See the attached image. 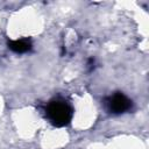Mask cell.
I'll list each match as a JSON object with an SVG mask.
<instances>
[{
	"label": "cell",
	"instance_id": "cell-1",
	"mask_svg": "<svg viewBox=\"0 0 149 149\" xmlns=\"http://www.w3.org/2000/svg\"><path fill=\"white\" fill-rule=\"evenodd\" d=\"M73 115L72 107L63 99H52L45 107V116L49 122L56 127L68 126Z\"/></svg>",
	"mask_w": 149,
	"mask_h": 149
},
{
	"label": "cell",
	"instance_id": "cell-2",
	"mask_svg": "<svg viewBox=\"0 0 149 149\" xmlns=\"http://www.w3.org/2000/svg\"><path fill=\"white\" fill-rule=\"evenodd\" d=\"M102 105L107 113L113 115H120L132 109L133 101L122 92H115L106 97Z\"/></svg>",
	"mask_w": 149,
	"mask_h": 149
},
{
	"label": "cell",
	"instance_id": "cell-3",
	"mask_svg": "<svg viewBox=\"0 0 149 149\" xmlns=\"http://www.w3.org/2000/svg\"><path fill=\"white\" fill-rule=\"evenodd\" d=\"M8 48L16 54H23L31 49V42L28 38H21L8 42Z\"/></svg>",
	"mask_w": 149,
	"mask_h": 149
}]
</instances>
